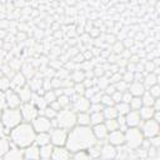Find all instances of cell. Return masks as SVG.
Segmentation results:
<instances>
[{
  "instance_id": "9",
  "label": "cell",
  "mask_w": 160,
  "mask_h": 160,
  "mask_svg": "<svg viewBox=\"0 0 160 160\" xmlns=\"http://www.w3.org/2000/svg\"><path fill=\"white\" fill-rule=\"evenodd\" d=\"M71 110L76 114L79 112H88L89 108H90V101L84 96V95H76L72 100H71V105H70Z\"/></svg>"
},
{
  "instance_id": "6",
  "label": "cell",
  "mask_w": 160,
  "mask_h": 160,
  "mask_svg": "<svg viewBox=\"0 0 160 160\" xmlns=\"http://www.w3.org/2000/svg\"><path fill=\"white\" fill-rule=\"evenodd\" d=\"M22 121L24 122H31L34 119H36L39 116V110L36 109V106L31 102H24L20 105L19 108Z\"/></svg>"
},
{
  "instance_id": "21",
  "label": "cell",
  "mask_w": 160,
  "mask_h": 160,
  "mask_svg": "<svg viewBox=\"0 0 160 160\" xmlns=\"http://www.w3.org/2000/svg\"><path fill=\"white\" fill-rule=\"evenodd\" d=\"M128 91L131 94V96H138V98H140V96L146 91V88L144 86V84H142V82L132 81L131 84H129Z\"/></svg>"
},
{
  "instance_id": "40",
  "label": "cell",
  "mask_w": 160,
  "mask_h": 160,
  "mask_svg": "<svg viewBox=\"0 0 160 160\" xmlns=\"http://www.w3.org/2000/svg\"><path fill=\"white\" fill-rule=\"evenodd\" d=\"M100 104L105 108V106H114V101L111 99V95H108V94H101V98H100Z\"/></svg>"
},
{
  "instance_id": "36",
  "label": "cell",
  "mask_w": 160,
  "mask_h": 160,
  "mask_svg": "<svg viewBox=\"0 0 160 160\" xmlns=\"http://www.w3.org/2000/svg\"><path fill=\"white\" fill-rule=\"evenodd\" d=\"M85 78H86L85 72H84V71H80V70H75V71L72 72V75H71V80H72L74 84H76V82H82V81L85 80Z\"/></svg>"
},
{
  "instance_id": "55",
  "label": "cell",
  "mask_w": 160,
  "mask_h": 160,
  "mask_svg": "<svg viewBox=\"0 0 160 160\" xmlns=\"http://www.w3.org/2000/svg\"><path fill=\"white\" fill-rule=\"evenodd\" d=\"M49 106H50V108H52V109H54V110H55L56 112L61 110V108H60V105L58 104V101H54V102H52V104H50Z\"/></svg>"
},
{
  "instance_id": "24",
  "label": "cell",
  "mask_w": 160,
  "mask_h": 160,
  "mask_svg": "<svg viewBox=\"0 0 160 160\" xmlns=\"http://www.w3.org/2000/svg\"><path fill=\"white\" fill-rule=\"evenodd\" d=\"M20 72L25 76V79H29V80H30L31 78L35 76V68H34L30 62H25V64H22Z\"/></svg>"
},
{
  "instance_id": "50",
  "label": "cell",
  "mask_w": 160,
  "mask_h": 160,
  "mask_svg": "<svg viewBox=\"0 0 160 160\" xmlns=\"http://www.w3.org/2000/svg\"><path fill=\"white\" fill-rule=\"evenodd\" d=\"M74 158H75V160H90L89 155H88L85 151H79V152H75V154H74Z\"/></svg>"
},
{
  "instance_id": "47",
  "label": "cell",
  "mask_w": 160,
  "mask_h": 160,
  "mask_svg": "<svg viewBox=\"0 0 160 160\" xmlns=\"http://www.w3.org/2000/svg\"><path fill=\"white\" fill-rule=\"evenodd\" d=\"M110 82H109V80L106 79V78H99V80L96 81V86L99 88V89H106V86L109 85Z\"/></svg>"
},
{
  "instance_id": "13",
  "label": "cell",
  "mask_w": 160,
  "mask_h": 160,
  "mask_svg": "<svg viewBox=\"0 0 160 160\" xmlns=\"http://www.w3.org/2000/svg\"><path fill=\"white\" fill-rule=\"evenodd\" d=\"M125 122H126V126L128 128H140L142 120L139 115L138 111L135 110H130L126 115H125Z\"/></svg>"
},
{
  "instance_id": "54",
  "label": "cell",
  "mask_w": 160,
  "mask_h": 160,
  "mask_svg": "<svg viewBox=\"0 0 160 160\" xmlns=\"http://www.w3.org/2000/svg\"><path fill=\"white\" fill-rule=\"evenodd\" d=\"M131 94L129 92V91H125V92H122V98H121V101L122 102H126V104H129L130 102V100H131Z\"/></svg>"
},
{
  "instance_id": "28",
  "label": "cell",
  "mask_w": 160,
  "mask_h": 160,
  "mask_svg": "<svg viewBox=\"0 0 160 160\" xmlns=\"http://www.w3.org/2000/svg\"><path fill=\"white\" fill-rule=\"evenodd\" d=\"M142 84L145 88H150L155 84H158V76L154 74V72H149L148 75L144 76V80H142Z\"/></svg>"
},
{
  "instance_id": "38",
  "label": "cell",
  "mask_w": 160,
  "mask_h": 160,
  "mask_svg": "<svg viewBox=\"0 0 160 160\" xmlns=\"http://www.w3.org/2000/svg\"><path fill=\"white\" fill-rule=\"evenodd\" d=\"M129 106H130V110H135L138 111L141 106H142V102H141V98H138V96H132L130 102H129Z\"/></svg>"
},
{
  "instance_id": "43",
  "label": "cell",
  "mask_w": 160,
  "mask_h": 160,
  "mask_svg": "<svg viewBox=\"0 0 160 160\" xmlns=\"http://www.w3.org/2000/svg\"><path fill=\"white\" fill-rule=\"evenodd\" d=\"M72 89H74L75 94H76V95H80V96L84 95V94H85V90H86L84 82H76V84H74V85H72Z\"/></svg>"
},
{
  "instance_id": "15",
  "label": "cell",
  "mask_w": 160,
  "mask_h": 160,
  "mask_svg": "<svg viewBox=\"0 0 160 160\" xmlns=\"http://www.w3.org/2000/svg\"><path fill=\"white\" fill-rule=\"evenodd\" d=\"M25 85H26V79L21 72H15V75L10 79V86H11V90L14 91H18Z\"/></svg>"
},
{
  "instance_id": "29",
  "label": "cell",
  "mask_w": 160,
  "mask_h": 160,
  "mask_svg": "<svg viewBox=\"0 0 160 160\" xmlns=\"http://www.w3.org/2000/svg\"><path fill=\"white\" fill-rule=\"evenodd\" d=\"M100 151H101V146L96 142V144H94L92 146H90V148L86 150V154H88L89 158H91V159H98V158H100Z\"/></svg>"
},
{
  "instance_id": "37",
  "label": "cell",
  "mask_w": 160,
  "mask_h": 160,
  "mask_svg": "<svg viewBox=\"0 0 160 160\" xmlns=\"http://www.w3.org/2000/svg\"><path fill=\"white\" fill-rule=\"evenodd\" d=\"M42 98H44V100L46 101V104H48V105L52 104V102H54V101H56V99H58V96H56V94H55V91H54V90L45 91V92H44V95H42Z\"/></svg>"
},
{
  "instance_id": "34",
  "label": "cell",
  "mask_w": 160,
  "mask_h": 160,
  "mask_svg": "<svg viewBox=\"0 0 160 160\" xmlns=\"http://www.w3.org/2000/svg\"><path fill=\"white\" fill-rule=\"evenodd\" d=\"M114 106H115V109H116V111H118V115H124V116H125V115L130 111V106H129V104L122 102V101L115 104Z\"/></svg>"
},
{
  "instance_id": "53",
  "label": "cell",
  "mask_w": 160,
  "mask_h": 160,
  "mask_svg": "<svg viewBox=\"0 0 160 160\" xmlns=\"http://www.w3.org/2000/svg\"><path fill=\"white\" fill-rule=\"evenodd\" d=\"M115 91H116V89H115V85H114V84H109V85L106 86V89H105V92H104V94H108V95H112Z\"/></svg>"
},
{
  "instance_id": "52",
  "label": "cell",
  "mask_w": 160,
  "mask_h": 160,
  "mask_svg": "<svg viewBox=\"0 0 160 160\" xmlns=\"http://www.w3.org/2000/svg\"><path fill=\"white\" fill-rule=\"evenodd\" d=\"M121 98H122V92H120V91H115V92L111 95V99H112L114 104L120 102V101H121Z\"/></svg>"
},
{
  "instance_id": "49",
  "label": "cell",
  "mask_w": 160,
  "mask_h": 160,
  "mask_svg": "<svg viewBox=\"0 0 160 160\" xmlns=\"http://www.w3.org/2000/svg\"><path fill=\"white\" fill-rule=\"evenodd\" d=\"M10 134V129H8L1 121H0V138H8Z\"/></svg>"
},
{
  "instance_id": "27",
  "label": "cell",
  "mask_w": 160,
  "mask_h": 160,
  "mask_svg": "<svg viewBox=\"0 0 160 160\" xmlns=\"http://www.w3.org/2000/svg\"><path fill=\"white\" fill-rule=\"evenodd\" d=\"M101 112H102L105 120H112V119L118 118V111H116L115 106H105Z\"/></svg>"
},
{
  "instance_id": "11",
  "label": "cell",
  "mask_w": 160,
  "mask_h": 160,
  "mask_svg": "<svg viewBox=\"0 0 160 160\" xmlns=\"http://www.w3.org/2000/svg\"><path fill=\"white\" fill-rule=\"evenodd\" d=\"M108 144L112 145V146H121L125 144V134L120 130H115V131H110L108 134Z\"/></svg>"
},
{
  "instance_id": "32",
  "label": "cell",
  "mask_w": 160,
  "mask_h": 160,
  "mask_svg": "<svg viewBox=\"0 0 160 160\" xmlns=\"http://www.w3.org/2000/svg\"><path fill=\"white\" fill-rule=\"evenodd\" d=\"M10 148V140L8 138H0V158H2Z\"/></svg>"
},
{
  "instance_id": "16",
  "label": "cell",
  "mask_w": 160,
  "mask_h": 160,
  "mask_svg": "<svg viewBox=\"0 0 160 160\" xmlns=\"http://www.w3.org/2000/svg\"><path fill=\"white\" fill-rule=\"evenodd\" d=\"M91 130H92V134H94V136H95L96 141L106 140L109 131H108V129H106V126H105V124H104V122H102V124H98V125L91 126Z\"/></svg>"
},
{
  "instance_id": "56",
  "label": "cell",
  "mask_w": 160,
  "mask_h": 160,
  "mask_svg": "<svg viewBox=\"0 0 160 160\" xmlns=\"http://www.w3.org/2000/svg\"><path fill=\"white\" fill-rule=\"evenodd\" d=\"M4 76V74H2V71H1V69H0V79Z\"/></svg>"
},
{
  "instance_id": "57",
  "label": "cell",
  "mask_w": 160,
  "mask_h": 160,
  "mask_svg": "<svg viewBox=\"0 0 160 160\" xmlns=\"http://www.w3.org/2000/svg\"><path fill=\"white\" fill-rule=\"evenodd\" d=\"M40 160H51V159H40Z\"/></svg>"
},
{
  "instance_id": "23",
  "label": "cell",
  "mask_w": 160,
  "mask_h": 160,
  "mask_svg": "<svg viewBox=\"0 0 160 160\" xmlns=\"http://www.w3.org/2000/svg\"><path fill=\"white\" fill-rule=\"evenodd\" d=\"M16 92H18V95H19V98H20V100H21L22 104L24 102H30L31 96H32V91L30 90V88L28 85H25L24 88L19 89Z\"/></svg>"
},
{
  "instance_id": "44",
  "label": "cell",
  "mask_w": 160,
  "mask_h": 160,
  "mask_svg": "<svg viewBox=\"0 0 160 160\" xmlns=\"http://www.w3.org/2000/svg\"><path fill=\"white\" fill-rule=\"evenodd\" d=\"M114 85H115L116 91H120V92H125V91H128V88H129V84L125 82V81H122V80H120L119 82H116V84H114Z\"/></svg>"
},
{
  "instance_id": "33",
  "label": "cell",
  "mask_w": 160,
  "mask_h": 160,
  "mask_svg": "<svg viewBox=\"0 0 160 160\" xmlns=\"http://www.w3.org/2000/svg\"><path fill=\"white\" fill-rule=\"evenodd\" d=\"M141 102H142V106H152L154 105V102H155V98H152L150 94H149V91L146 90L141 96Z\"/></svg>"
},
{
  "instance_id": "17",
  "label": "cell",
  "mask_w": 160,
  "mask_h": 160,
  "mask_svg": "<svg viewBox=\"0 0 160 160\" xmlns=\"http://www.w3.org/2000/svg\"><path fill=\"white\" fill-rule=\"evenodd\" d=\"M42 80L44 79H41V78H36V76H34V78H31L29 81H28V86L30 88V90L32 91V92H35V94H39V95H44V90H42Z\"/></svg>"
},
{
  "instance_id": "8",
  "label": "cell",
  "mask_w": 160,
  "mask_h": 160,
  "mask_svg": "<svg viewBox=\"0 0 160 160\" xmlns=\"http://www.w3.org/2000/svg\"><path fill=\"white\" fill-rule=\"evenodd\" d=\"M141 128H139L144 135V138H148V139H151V138H155L158 136L159 134V122L155 121L154 119H150V120H145L141 122L140 125Z\"/></svg>"
},
{
  "instance_id": "46",
  "label": "cell",
  "mask_w": 160,
  "mask_h": 160,
  "mask_svg": "<svg viewBox=\"0 0 160 160\" xmlns=\"http://www.w3.org/2000/svg\"><path fill=\"white\" fill-rule=\"evenodd\" d=\"M104 106L100 104V102H96V104H90V108H89V114L91 112H99V111H102Z\"/></svg>"
},
{
  "instance_id": "45",
  "label": "cell",
  "mask_w": 160,
  "mask_h": 160,
  "mask_svg": "<svg viewBox=\"0 0 160 160\" xmlns=\"http://www.w3.org/2000/svg\"><path fill=\"white\" fill-rule=\"evenodd\" d=\"M148 91H149V94H150V95H151L152 98L158 99V98H159V95H160V86H159L158 84H155V85L150 86Z\"/></svg>"
},
{
  "instance_id": "19",
  "label": "cell",
  "mask_w": 160,
  "mask_h": 160,
  "mask_svg": "<svg viewBox=\"0 0 160 160\" xmlns=\"http://www.w3.org/2000/svg\"><path fill=\"white\" fill-rule=\"evenodd\" d=\"M116 149L115 146L110 145V144H105L101 146V151H100V156L102 160H114L116 156Z\"/></svg>"
},
{
  "instance_id": "31",
  "label": "cell",
  "mask_w": 160,
  "mask_h": 160,
  "mask_svg": "<svg viewBox=\"0 0 160 160\" xmlns=\"http://www.w3.org/2000/svg\"><path fill=\"white\" fill-rule=\"evenodd\" d=\"M52 149H54V146L51 144L40 146V159H50L51 154H52Z\"/></svg>"
},
{
  "instance_id": "41",
  "label": "cell",
  "mask_w": 160,
  "mask_h": 160,
  "mask_svg": "<svg viewBox=\"0 0 160 160\" xmlns=\"http://www.w3.org/2000/svg\"><path fill=\"white\" fill-rule=\"evenodd\" d=\"M104 124H105V126H106V129H108V131H109V132H110V131L119 130V126H118V121H116V119H112V120H105V121H104Z\"/></svg>"
},
{
  "instance_id": "3",
  "label": "cell",
  "mask_w": 160,
  "mask_h": 160,
  "mask_svg": "<svg viewBox=\"0 0 160 160\" xmlns=\"http://www.w3.org/2000/svg\"><path fill=\"white\" fill-rule=\"evenodd\" d=\"M55 120H56L58 128L69 131L74 126H76V112H74L70 108L69 109H62V110L58 111Z\"/></svg>"
},
{
  "instance_id": "48",
  "label": "cell",
  "mask_w": 160,
  "mask_h": 160,
  "mask_svg": "<svg viewBox=\"0 0 160 160\" xmlns=\"http://www.w3.org/2000/svg\"><path fill=\"white\" fill-rule=\"evenodd\" d=\"M121 80L125 81V82H128V84H129V82H132V81H134V72H131V71L128 70V71L121 76Z\"/></svg>"
},
{
  "instance_id": "25",
  "label": "cell",
  "mask_w": 160,
  "mask_h": 160,
  "mask_svg": "<svg viewBox=\"0 0 160 160\" xmlns=\"http://www.w3.org/2000/svg\"><path fill=\"white\" fill-rule=\"evenodd\" d=\"M76 125H79V126H91L90 125V114L89 112L76 114Z\"/></svg>"
},
{
  "instance_id": "26",
  "label": "cell",
  "mask_w": 160,
  "mask_h": 160,
  "mask_svg": "<svg viewBox=\"0 0 160 160\" xmlns=\"http://www.w3.org/2000/svg\"><path fill=\"white\" fill-rule=\"evenodd\" d=\"M34 144L38 145L39 148L50 144V135H49V132H40V134H36V136H35V142H34Z\"/></svg>"
},
{
  "instance_id": "14",
  "label": "cell",
  "mask_w": 160,
  "mask_h": 160,
  "mask_svg": "<svg viewBox=\"0 0 160 160\" xmlns=\"http://www.w3.org/2000/svg\"><path fill=\"white\" fill-rule=\"evenodd\" d=\"M50 159L51 160H70L71 152L65 146H54Z\"/></svg>"
},
{
  "instance_id": "35",
  "label": "cell",
  "mask_w": 160,
  "mask_h": 160,
  "mask_svg": "<svg viewBox=\"0 0 160 160\" xmlns=\"http://www.w3.org/2000/svg\"><path fill=\"white\" fill-rule=\"evenodd\" d=\"M56 101H58V104L60 105L61 110H62V109H69V108H70V105H71L70 98H69V96H66V95H60V96H58Z\"/></svg>"
},
{
  "instance_id": "58",
  "label": "cell",
  "mask_w": 160,
  "mask_h": 160,
  "mask_svg": "<svg viewBox=\"0 0 160 160\" xmlns=\"http://www.w3.org/2000/svg\"><path fill=\"white\" fill-rule=\"evenodd\" d=\"M0 116H1V111H0Z\"/></svg>"
},
{
  "instance_id": "5",
  "label": "cell",
  "mask_w": 160,
  "mask_h": 160,
  "mask_svg": "<svg viewBox=\"0 0 160 160\" xmlns=\"http://www.w3.org/2000/svg\"><path fill=\"white\" fill-rule=\"evenodd\" d=\"M125 134V144L131 149H138L144 142V135L139 128H128Z\"/></svg>"
},
{
  "instance_id": "30",
  "label": "cell",
  "mask_w": 160,
  "mask_h": 160,
  "mask_svg": "<svg viewBox=\"0 0 160 160\" xmlns=\"http://www.w3.org/2000/svg\"><path fill=\"white\" fill-rule=\"evenodd\" d=\"M105 121L104 119V115L101 111L99 112H91L90 114V125L94 126V125H98V124H102Z\"/></svg>"
},
{
  "instance_id": "22",
  "label": "cell",
  "mask_w": 160,
  "mask_h": 160,
  "mask_svg": "<svg viewBox=\"0 0 160 160\" xmlns=\"http://www.w3.org/2000/svg\"><path fill=\"white\" fill-rule=\"evenodd\" d=\"M138 112H139L141 120L145 121V120H150V119L154 118L155 110H154L152 106H141V108L138 110Z\"/></svg>"
},
{
  "instance_id": "39",
  "label": "cell",
  "mask_w": 160,
  "mask_h": 160,
  "mask_svg": "<svg viewBox=\"0 0 160 160\" xmlns=\"http://www.w3.org/2000/svg\"><path fill=\"white\" fill-rule=\"evenodd\" d=\"M56 114H58V112H56L52 108H50L49 105H48L42 111L39 112V115H42V116H45V118H48V119H50V120H51V119H55V118H56Z\"/></svg>"
},
{
  "instance_id": "51",
  "label": "cell",
  "mask_w": 160,
  "mask_h": 160,
  "mask_svg": "<svg viewBox=\"0 0 160 160\" xmlns=\"http://www.w3.org/2000/svg\"><path fill=\"white\" fill-rule=\"evenodd\" d=\"M6 109V99H5V92L0 90V111Z\"/></svg>"
},
{
  "instance_id": "2",
  "label": "cell",
  "mask_w": 160,
  "mask_h": 160,
  "mask_svg": "<svg viewBox=\"0 0 160 160\" xmlns=\"http://www.w3.org/2000/svg\"><path fill=\"white\" fill-rule=\"evenodd\" d=\"M36 132L31 125V122H21L14 129L10 130L9 139L14 144V146L19 149H26L28 146L35 142Z\"/></svg>"
},
{
  "instance_id": "12",
  "label": "cell",
  "mask_w": 160,
  "mask_h": 160,
  "mask_svg": "<svg viewBox=\"0 0 160 160\" xmlns=\"http://www.w3.org/2000/svg\"><path fill=\"white\" fill-rule=\"evenodd\" d=\"M5 99H6V108H10V109H19L20 105L22 104L18 92L11 89L5 92Z\"/></svg>"
},
{
  "instance_id": "18",
  "label": "cell",
  "mask_w": 160,
  "mask_h": 160,
  "mask_svg": "<svg viewBox=\"0 0 160 160\" xmlns=\"http://www.w3.org/2000/svg\"><path fill=\"white\" fill-rule=\"evenodd\" d=\"M24 159L25 160H40V148L35 144L28 146L24 150Z\"/></svg>"
},
{
  "instance_id": "1",
  "label": "cell",
  "mask_w": 160,
  "mask_h": 160,
  "mask_svg": "<svg viewBox=\"0 0 160 160\" xmlns=\"http://www.w3.org/2000/svg\"><path fill=\"white\" fill-rule=\"evenodd\" d=\"M96 139L92 134L91 126H74L71 130L68 131V139L65 148L71 152H79V151H86L90 146L96 144Z\"/></svg>"
},
{
  "instance_id": "7",
  "label": "cell",
  "mask_w": 160,
  "mask_h": 160,
  "mask_svg": "<svg viewBox=\"0 0 160 160\" xmlns=\"http://www.w3.org/2000/svg\"><path fill=\"white\" fill-rule=\"evenodd\" d=\"M50 144L52 146H65L68 139V131L60 128H54L49 131Z\"/></svg>"
},
{
  "instance_id": "4",
  "label": "cell",
  "mask_w": 160,
  "mask_h": 160,
  "mask_svg": "<svg viewBox=\"0 0 160 160\" xmlns=\"http://www.w3.org/2000/svg\"><path fill=\"white\" fill-rule=\"evenodd\" d=\"M0 121L8 128V129H14L15 126H18L19 124L22 122V118L20 114L19 109H10L6 108L1 111V116H0Z\"/></svg>"
},
{
  "instance_id": "42",
  "label": "cell",
  "mask_w": 160,
  "mask_h": 160,
  "mask_svg": "<svg viewBox=\"0 0 160 160\" xmlns=\"http://www.w3.org/2000/svg\"><path fill=\"white\" fill-rule=\"evenodd\" d=\"M10 89H11V86H10V79L6 78V76H2L0 79V90L4 91V92H6Z\"/></svg>"
},
{
  "instance_id": "10",
  "label": "cell",
  "mask_w": 160,
  "mask_h": 160,
  "mask_svg": "<svg viewBox=\"0 0 160 160\" xmlns=\"http://www.w3.org/2000/svg\"><path fill=\"white\" fill-rule=\"evenodd\" d=\"M31 125L35 130L36 134H40V132H49L52 128H51V120L42 116V115H39L36 119H34L31 121Z\"/></svg>"
},
{
  "instance_id": "20",
  "label": "cell",
  "mask_w": 160,
  "mask_h": 160,
  "mask_svg": "<svg viewBox=\"0 0 160 160\" xmlns=\"http://www.w3.org/2000/svg\"><path fill=\"white\" fill-rule=\"evenodd\" d=\"M4 160H25L24 159V150L16 146L10 148L9 151L2 156Z\"/></svg>"
}]
</instances>
